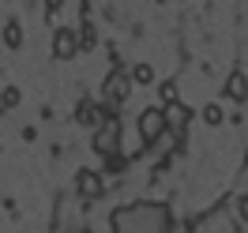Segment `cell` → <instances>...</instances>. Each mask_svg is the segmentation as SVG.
Instances as JSON below:
<instances>
[{
	"instance_id": "9c48e42d",
	"label": "cell",
	"mask_w": 248,
	"mask_h": 233,
	"mask_svg": "<svg viewBox=\"0 0 248 233\" xmlns=\"http://www.w3.org/2000/svg\"><path fill=\"white\" fill-rule=\"evenodd\" d=\"M4 46L8 49L23 46V27H19V19H8V23H4Z\"/></svg>"
},
{
	"instance_id": "7a4b0ae2",
	"label": "cell",
	"mask_w": 248,
	"mask_h": 233,
	"mask_svg": "<svg viewBox=\"0 0 248 233\" xmlns=\"http://www.w3.org/2000/svg\"><path fill=\"white\" fill-rule=\"evenodd\" d=\"M166 128H170V121H166V106H151V109H143V113H140L136 132H140L147 143H155V140H162Z\"/></svg>"
},
{
	"instance_id": "7c38bea8",
	"label": "cell",
	"mask_w": 248,
	"mask_h": 233,
	"mask_svg": "<svg viewBox=\"0 0 248 233\" xmlns=\"http://www.w3.org/2000/svg\"><path fill=\"white\" fill-rule=\"evenodd\" d=\"M158 98H162V106H173V102H177V83L166 79V83L158 87Z\"/></svg>"
},
{
	"instance_id": "e0dca14e",
	"label": "cell",
	"mask_w": 248,
	"mask_h": 233,
	"mask_svg": "<svg viewBox=\"0 0 248 233\" xmlns=\"http://www.w3.org/2000/svg\"><path fill=\"white\" fill-rule=\"evenodd\" d=\"M61 4L64 0H46V12H61Z\"/></svg>"
},
{
	"instance_id": "6da1fadb",
	"label": "cell",
	"mask_w": 248,
	"mask_h": 233,
	"mask_svg": "<svg viewBox=\"0 0 248 233\" xmlns=\"http://www.w3.org/2000/svg\"><path fill=\"white\" fill-rule=\"evenodd\" d=\"M113 226H117V233H166V211L151 207V203L124 207L113 215Z\"/></svg>"
},
{
	"instance_id": "3957f363",
	"label": "cell",
	"mask_w": 248,
	"mask_h": 233,
	"mask_svg": "<svg viewBox=\"0 0 248 233\" xmlns=\"http://www.w3.org/2000/svg\"><path fill=\"white\" fill-rule=\"evenodd\" d=\"M117 140H121V121L117 117H106L102 124H98V132H94V151L98 155H117Z\"/></svg>"
},
{
	"instance_id": "2e32d148",
	"label": "cell",
	"mask_w": 248,
	"mask_h": 233,
	"mask_svg": "<svg viewBox=\"0 0 248 233\" xmlns=\"http://www.w3.org/2000/svg\"><path fill=\"white\" fill-rule=\"evenodd\" d=\"M237 211H241V222H248V196H241V203H237Z\"/></svg>"
},
{
	"instance_id": "5bb4252c",
	"label": "cell",
	"mask_w": 248,
	"mask_h": 233,
	"mask_svg": "<svg viewBox=\"0 0 248 233\" xmlns=\"http://www.w3.org/2000/svg\"><path fill=\"white\" fill-rule=\"evenodd\" d=\"M19 98H23V94H19V87H4V94H0L4 109H16V106H19Z\"/></svg>"
},
{
	"instance_id": "4fadbf2b",
	"label": "cell",
	"mask_w": 248,
	"mask_h": 233,
	"mask_svg": "<svg viewBox=\"0 0 248 233\" xmlns=\"http://www.w3.org/2000/svg\"><path fill=\"white\" fill-rule=\"evenodd\" d=\"M203 121H207L211 128H218V124H222V106H218V102H211V106L203 109Z\"/></svg>"
},
{
	"instance_id": "30bf717a",
	"label": "cell",
	"mask_w": 248,
	"mask_h": 233,
	"mask_svg": "<svg viewBox=\"0 0 248 233\" xmlns=\"http://www.w3.org/2000/svg\"><path fill=\"white\" fill-rule=\"evenodd\" d=\"M79 121H83V124H102L106 117H102V109H98V106H83V109H79Z\"/></svg>"
},
{
	"instance_id": "52a82bcc",
	"label": "cell",
	"mask_w": 248,
	"mask_h": 233,
	"mask_svg": "<svg viewBox=\"0 0 248 233\" xmlns=\"http://www.w3.org/2000/svg\"><path fill=\"white\" fill-rule=\"evenodd\" d=\"M226 98H230V102H248V76L245 72H233V76L226 79Z\"/></svg>"
},
{
	"instance_id": "ba28073f",
	"label": "cell",
	"mask_w": 248,
	"mask_h": 233,
	"mask_svg": "<svg viewBox=\"0 0 248 233\" xmlns=\"http://www.w3.org/2000/svg\"><path fill=\"white\" fill-rule=\"evenodd\" d=\"M166 121H170L173 132H181V128L192 121V109H188L185 102H173V106H166Z\"/></svg>"
},
{
	"instance_id": "9a60e30c",
	"label": "cell",
	"mask_w": 248,
	"mask_h": 233,
	"mask_svg": "<svg viewBox=\"0 0 248 233\" xmlns=\"http://www.w3.org/2000/svg\"><path fill=\"white\" fill-rule=\"evenodd\" d=\"M79 46H83V49H94V46H98V42H94V31H91V27H83V34H79Z\"/></svg>"
},
{
	"instance_id": "8992f818",
	"label": "cell",
	"mask_w": 248,
	"mask_h": 233,
	"mask_svg": "<svg viewBox=\"0 0 248 233\" xmlns=\"http://www.w3.org/2000/svg\"><path fill=\"white\" fill-rule=\"evenodd\" d=\"M128 83H132V72H113V76L106 79L102 94H106L109 102H121V98H124V91H128Z\"/></svg>"
},
{
	"instance_id": "5b68a950",
	"label": "cell",
	"mask_w": 248,
	"mask_h": 233,
	"mask_svg": "<svg viewBox=\"0 0 248 233\" xmlns=\"http://www.w3.org/2000/svg\"><path fill=\"white\" fill-rule=\"evenodd\" d=\"M76 192L83 200H98V196H102V177L94 170H79L76 173Z\"/></svg>"
},
{
	"instance_id": "277c9868",
	"label": "cell",
	"mask_w": 248,
	"mask_h": 233,
	"mask_svg": "<svg viewBox=\"0 0 248 233\" xmlns=\"http://www.w3.org/2000/svg\"><path fill=\"white\" fill-rule=\"evenodd\" d=\"M76 49H83V46H79V34L72 31V27H61V31L53 34V57H57V61H72Z\"/></svg>"
},
{
	"instance_id": "8fae6325",
	"label": "cell",
	"mask_w": 248,
	"mask_h": 233,
	"mask_svg": "<svg viewBox=\"0 0 248 233\" xmlns=\"http://www.w3.org/2000/svg\"><path fill=\"white\" fill-rule=\"evenodd\" d=\"M132 79L147 87V83H155V68H151V64H136V68H132Z\"/></svg>"
}]
</instances>
